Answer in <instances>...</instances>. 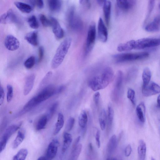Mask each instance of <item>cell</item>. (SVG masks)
<instances>
[{
    "mask_svg": "<svg viewBox=\"0 0 160 160\" xmlns=\"http://www.w3.org/2000/svg\"><path fill=\"white\" fill-rule=\"evenodd\" d=\"M114 74L110 67H106L100 75L92 76L89 79L88 86L94 91L104 89L113 80Z\"/></svg>",
    "mask_w": 160,
    "mask_h": 160,
    "instance_id": "1",
    "label": "cell"
},
{
    "mask_svg": "<svg viewBox=\"0 0 160 160\" xmlns=\"http://www.w3.org/2000/svg\"><path fill=\"white\" fill-rule=\"evenodd\" d=\"M106 160H119L118 159L113 157H111V158H108Z\"/></svg>",
    "mask_w": 160,
    "mask_h": 160,
    "instance_id": "59",
    "label": "cell"
},
{
    "mask_svg": "<svg viewBox=\"0 0 160 160\" xmlns=\"http://www.w3.org/2000/svg\"><path fill=\"white\" fill-rule=\"evenodd\" d=\"M59 142L58 140H53L49 144L45 156L48 160H52L56 156L58 148Z\"/></svg>",
    "mask_w": 160,
    "mask_h": 160,
    "instance_id": "11",
    "label": "cell"
},
{
    "mask_svg": "<svg viewBox=\"0 0 160 160\" xmlns=\"http://www.w3.org/2000/svg\"><path fill=\"white\" fill-rule=\"evenodd\" d=\"M28 154V151L26 149L20 150L14 156L12 160H26Z\"/></svg>",
    "mask_w": 160,
    "mask_h": 160,
    "instance_id": "35",
    "label": "cell"
},
{
    "mask_svg": "<svg viewBox=\"0 0 160 160\" xmlns=\"http://www.w3.org/2000/svg\"><path fill=\"white\" fill-rule=\"evenodd\" d=\"M100 96V93L99 92H96L94 95L93 101L96 106L99 105Z\"/></svg>",
    "mask_w": 160,
    "mask_h": 160,
    "instance_id": "49",
    "label": "cell"
},
{
    "mask_svg": "<svg viewBox=\"0 0 160 160\" xmlns=\"http://www.w3.org/2000/svg\"><path fill=\"white\" fill-rule=\"evenodd\" d=\"M146 149V146L145 142L143 140H140L138 148L139 160H145Z\"/></svg>",
    "mask_w": 160,
    "mask_h": 160,
    "instance_id": "27",
    "label": "cell"
},
{
    "mask_svg": "<svg viewBox=\"0 0 160 160\" xmlns=\"http://www.w3.org/2000/svg\"><path fill=\"white\" fill-rule=\"evenodd\" d=\"M132 147L130 145H128L126 148L125 150V155L127 157L129 156L132 153Z\"/></svg>",
    "mask_w": 160,
    "mask_h": 160,
    "instance_id": "52",
    "label": "cell"
},
{
    "mask_svg": "<svg viewBox=\"0 0 160 160\" xmlns=\"http://www.w3.org/2000/svg\"><path fill=\"white\" fill-rule=\"evenodd\" d=\"M52 75V73L51 72H49L47 73L44 77V78L41 81L40 84V87H42L46 84L50 80Z\"/></svg>",
    "mask_w": 160,
    "mask_h": 160,
    "instance_id": "46",
    "label": "cell"
},
{
    "mask_svg": "<svg viewBox=\"0 0 160 160\" xmlns=\"http://www.w3.org/2000/svg\"><path fill=\"white\" fill-rule=\"evenodd\" d=\"M127 97L131 101L133 106H135V92L132 89L130 88L128 89Z\"/></svg>",
    "mask_w": 160,
    "mask_h": 160,
    "instance_id": "42",
    "label": "cell"
},
{
    "mask_svg": "<svg viewBox=\"0 0 160 160\" xmlns=\"http://www.w3.org/2000/svg\"><path fill=\"white\" fill-rule=\"evenodd\" d=\"M155 1H150L148 3V11L144 23H145L149 19L152 12L155 7Z\"/></svg>",
    "mask_w": 160,
    "mask_h": 160,
    "instance_id": "40",
    "label": "cell"
},
{
    "mask_svg": "<svg viewBox=\"0 0 160 160\" xmlns=\"http://www.w3.org/2000/svg\"><path fill=\"white\" fill-rule=\"evenodd\" d=\"M38 32L34 31L27 33L25 37V39L29 44L37 46L39 44Z\"/></svg>",
    "mask_w": 160,
    "mask_h": 160,
    "instance_id": "20",
    "label": "cell"
},
{
    "mask_svg": "<svg viewBox=\"0 0 160 160\" xmlns=\"http://www.w3.org/2000/svg\"><path fill=\"white\" fill-rule=\"evenodd\" d=\"M28 24L31 28L37 29L39 26V23L36 16L33 15L29 17L27 20Z\"/></svg>",
    "mask_w": 160,
    "mask_h": 160,
    "instance_id": "37",
    "label": "cell"
},
{
    "mask_svg": "<svg viewBox=\"0 0 160 160\" xmlns=\"http://www.w3.org/2000/svg\"><path fill=\"white\" fill-rule=\"evenodd\" d=\"M151 160H156L153 157H152L151 158Z\"/></svg>",
    "mask_w": 160,
    "mask_h": 160,
    "instance_id": "60",
    "label": "cell"
},
{
    "mask_svg": "<svg viewBox=\"0 0 160 160\" xmlns=\"http://www.w3.org/2000/svg\"><path fill=\"white\" fill-rule=\"evenodd\" d=\"M114 117V111L111 104H109L108 106V114L107 115V121L108 127L109 130L113 122Z\"/></svg>",
    "mask_w": 160,
    "mask_h": 160,
    "instance_id": "34",
    "label": "cell"
},
{
    "mask_svg": "<svg viewBox=\"0 0 160 160\" xmlns=\"http://www.w3.org/2000/svg\"><path fill=\"white\" fill-rule=\"evenodd\" d=\"M117 144L116 136L114 135L110 138L107 146V151L109 155L114 152L116 149Z\"/></svg>",
    "mask_w": 160,
    "mask_h": 160,
    "instance_id": "25",
    "label": "cell"
},
{
    "mask_svg": "<svg viewBox=\"0 0 160 160\" xmlns=\"http://www.w3.org/2000/svg\"><path fill=\"white\" fill-rule=\"evenodd\" d=\"M105 1H97V2L100 6L103 7Z\"/></svg>",
    "mask_w": 160,
    "mask_h": 160,
    "instance_id": "56",
    "label": "cell"
},
{
    "mask_svg": "<svg viewBox=\"0 0 160 160\" xmlns=\"http://www.w3.org/2000/svg\"><path fill=\"white\" fill-rule=\"evenodd\" d=\"M149 54L147 52L138 53H123L117 54L113 56L116 62L122 63L142 60L149 56Z\"/></svg>",
    "mask_w": 160,
    "mask_h": 160,
    "instance_id": "4",
    "label": "cell"
},
{
    "mask_svg": "<svg viewBox=\"0 0 160 160\" xmlns=\"http://www.w3.org/2000/svg\"><path fill=\"white\" fill-rule=\"evenodd\" d=\"M117 7L122 11L127 12L132 10L134 7L136 2L134 1H116Z\"/></svg>",
    "mask_w": 160,
    "mask_h": 160,
    "instance_id": "16",
    "label": "cell"
},
{
    "mask_svg": "<svg viewBox=\"0 0 160 160\" xmlns=\"http://www.w3.org/2000/svg\"><path fill=\"white\" fill-rule=\"evenodd\" d=\"M67 20L70 28L75 31H80L82 30L83 26V22L77 14L75 7L72 6L68 11Z\"/></svg>",
    "mask_w": 160,
    "mask_h": 160,
    "instance_id": "3",
    "label": "cell"
},
{
    "mask_svg": "<svg viewBox=\"0 0 160 160\" xmlns=\"http://www.w3.org/2000/svg\"><path fill=\"white\" fill-rule=\"evenodd\" d=\"M142 93L145 97H149L160 93V86L153 82L145 86H142Z\"/></svg>",
    "mask_w": 160,
    "mask_h": 160,
    "instance_id": "9",
    "label": "cell"
},
{
    "mask_svg": "<svg viewBox=\"0 0 160 160\" xmlns=\"http://www.w3.org/2000/svg\"><path fill=\"white\" fill-rule=\"evenodd\" d=\"M160 45V39L144 38L135 40L134 49L142 50Z\"/></svg>",
    "mask_w": 160,
    "mask_h": 160,
    "instance_id": "6",
    "label": "cell"
},
{
    "mask_svg": "<svg viewBox=\"0 0 160 160\" xmlns=\"http://www.w3.org/2000/svg\"><path fill=\"white\" fill-rule=\"evenodd\" d=\"M82 148V145L80 144L74 148H72L69 160H77Z\"/></svg>",
    "mask_w": 160,
    "mask_h": 160,
    "instance_id": "30",
    "label": "cell"
},
{
    "mask_svg": "<svg viewBox=\"0 0 160 160\" xmlns=\"http://www.w3.org/2000/svg\"><path fill=\"white\" fill-rule=\"evenodd\" d=\"M111 9V2L110 1H106L103 6V10L105 21L108 26H109L110 24Z\"/></svg>",
    "mask_w": 160,
    "mask_h": 160,
    "instance_id": "19",
    "label": "cell"
},
{
    "mask_svg": "<svg viewBox=\"0 0 160 160\" xmlns=\"http://www.w3.org/2000/svg\"><path fill=\"white\" fill-rule=\"evenodd\" d=\"M66 86L64 85L61 86L56 88V94L61 93L66 90Z\"/></svg>",
    "mask_w": 160,
    "mask_h": 160,
    "instance_id": "53",
    "label": "cell"
},
{
    "mask_svg": "<svg viewBox=\"0 0 160 160\" xmlns=\"http://www.w3.org/2000/svg\"><path fill=\"white\" fill-rule=\"evenodd\" d=\"M4 45L8 50L14 51L18 49L20 43L19 40L15 37L12 35H9L5 38Z\"/></svg>",
    "mask_w": 160,
    "mask_h": 160,
    "instance_id": "12",
    "label": "cell"
},
{
    "mask_svg": "<svg viewBox=\"0 0 160 160\" xmlns=\"http://www.w3.org/2000/svg\"><path fill=\"white\" fill-rule=\"evenodd\" d=\"M7 100L8 102L9 103L11 101L13 98V88L11 85H8L7 86Z\"/></svg>",
    "mask_w": 160,
    "mask_h": 160,
    "instance_id": "43",
    "label": "cell"
},
{
    "mask_svg": "<svg viewBox=\"0 0 160 160\" xmlns=\"http://www.w3.org/2000/svg\"><path fill=\"white\" fill-rule=\"evenodd\" d=\"M14 4L16 7L23 13H29L32 10V7L31 6L26 3L16 1Z\"/></svg>",
    "mask_w": 160,
    "mask_h": 160,
    "instance_id": "28",
    "label": "cell"
},
{
    "mask_svg": "<svg viewBox=\"0 0 160 160\" xmlns=\"http://www.w3.org/2000/svg\"><path fill=\"white\" fill-rule=\"evenodd\" d=\"M48 121V118L46 115L41 117L38 120L37 124V130H39L44 129Z\"/></svg>",
    "mask_w": 160,
    "mask_h": 160,
    "instance_id": "36",
    "label": "cell"
},
{
    "mask_svg": "<svg viewBox=\"0 0 160 160\" xmlns=\"http://www.w3.org/2000/svg\"><path fill=\"white\" fill-rule=\"evenodd\" d=\"M50 9L53 12H58L62 7V1L60 0H49L48 1Z\"/></svg>",
    "mask_w": 160,
    "mask_h": 160,
    "instance_id": "23",
    "label": "cell"
},
{
    "mask_svg": "<svg viewBox=\"0 0 160 160\" xmlns=\"http://www.w3.org/2000/svg\"><path fill=\"white\" fill-rule=\"evenodd\" d=\"M88 155L91 158H93L94 155V147L91 143H90L88 145Z\"/></svg>",
    "mask_w": 160,
    "mask_h": 160,
    "instance_id": "48",
    "label": "cell"
},
{
    "mask_svg": "<svg viewBox=\"0 0 160 160\" xmlns=\"http://www.w3.org/2000/svg\"><path fill=\"white\" fill-rule=\"evenodd\" d=\"M56 88L52 85L47 86L43 89L37 96L34 97L38 105L56 95Z\"/></svg>",
    "mask_w": 160,
    "mask_h": 160,
    "instance_id": "8",
    "label": "cell"
},
{
    "mask_svg": "<svg viewBox=\"0 0 160 160\" xmlns=\"http://www.w3.org/2000/svg\"><path fill=\"white\" fill-rule=\"evenodd\" d=\"M72 39L67 38L64 40L56 52L51 63L53 69H56L60 66L64 60L72 43Z\"/></svg>",
    "mask_w": 160,
    "mask_h": 160,
    "instance_id": "2",
    "label": "cell"
},
{
    "mask_svg": "<svg viewBox=\"0 0 160 160\" xmlns=\"http://www.w3.org/2000/svg\"><path fill=\"white\" fill-rule=\"evenodd\" d=\"M35 63V58L34 56L28 58L24 63V66L27 69H31L34 66Z\"/></svg>",
    "mask_w": 160,
    "mask_h": 160,
    "instance_id": "39",
    "label": "cell"
},
{
    "mask_svg": "<svg viewBox=\"0 0 160 160\" xmlns=\"http://www.w3.org/2000/svg\"><path fill=\"white\" fill-rule=\"evenodd\" d=\"M37 160H48L45 156H42L39 157Z\"/></svg>",
    "mask_w": 160,
    "mask_h": 160,
    "instance_id": "58",
    "label": "cell"
},
{
    "mask_svg": "<svg viewBox=\"0 0 160 160\" xmlns=\"http://www.w3.org/2000/svg\"><path fill=\"white\" fill-rule=\"evenodd\" d=\"M145 107L143 102L138 105L136 108V113L140 121L142 123L145 122Z\"/></svg>",
    "mask_w": 160,
    "mask_h": 160,
    "instance_id": "24",
    "label": "cell"
},
{
    "mask_svg": "<svg viewBox=\"0 0 160 160\" xmlns=\"http://www.w3.org/2000/svg\"><path fill=\"white\" fill-rule=\"evenodd\" d=\"M159 9H160V4H159Z\"/></svg>",
    "mask_w": 160,
    "mask_h": 160,
    "instance_id": "61",
    "label": "cell"
},
{
    "mask_svg": "<svg viewBox=\"0 0 160 160\" xmlns=\"http://www.w3.org/2000/svg\"><path fill=\"white\" fill-rule=\"evenodd\" d=\"M96 38V23L94 22H92L89 27L87 34L85 48V56L89 54L92 50L95 43Z\"/></svg>",
    "mask_w": 160,
    "mask_h": 160,
    "instance_id": "5",
    "label": "cell"
},
{
    "mask_svg": "<svg viewBox=\"0 0 160 160\" xmlns=\"http://www.w3.org/2000/svg\"><path fill=\"white\" fill-rule=\"evenodd\" d=\"M33 6H37L39 9H42L44 7V3L42 0H37V1H29Z\"/></svg>",
    "mask_w": 160,
    "mask_h": 160,
    "instance_id": "45",
    "label": "cell"
},
{
    "mask_svg": "<svg viewBox=\"0 0 160 160\" xmlns=\"http://www.w3.org/2000/svg\"><path fill=\"white\" fill-rule=\"evenodd\" d=\"M63 138V144L62 149L63 153L66 152L72 141V135L66 132L64 133Z\"/></svg>",
    "mask_w": 160,
    "mask_h": 160,
    "instance_id": "22",
    "label": "cell"
},
{
    "mask_svg": "<svg viewBox=\"0 0 160 160\" xmlns=\"http://www.w3.org/2000/svg\"><path fill=\"white\" fill-rule=\"evenodd\" d=\"M135 40H131L123 43L121 44L117 47V50L120 52H127L134 49Z\"/></svg>",
    "mask_w": 160,
    "mask_h": 160,
    "instance_id": "21",
    "label": "cell"
},
{
    "mask_svg": "<svg viewBox=\"0 0 160 160\" xmlns=\"http://www.w3.org/2000/svg\"><path fill=\"white\" fill-rule=\"evenodd\" d=\"M22 123L13 124L8 127L3 135L0 142V152L1 153L5 149L8 141L13 134L21 127Z\"/></svg>",
    "mask_w": 160,
    "mask_h": 160,
    "instance_id": "7",
    "label": "cell"
},
{
    "mask_svg": "<svg viewBox=\"0 0 160 160\" xmlns=\"http://www.w3.org/2000/svg\"><path fill=\"white\" fill-rule=\"evenodd\" d=\"M25 137V130L21 129L18 133L16 137L13 142L12 147L15 149L22 143Z\"/></svg>",
    "mask_w": 160,
    "mask_h": 160,
    "instance_id": "26",
    "label": "cell"
},
{
    "mask_svg": "<svg viewBox=\"0 0 160 160\" xmlns=\"http://www.w3.org/2000/svg\"><path fill=\"white\" fill-rule=\"evenodd\" d=\"M157 106L158 107L160 108V94L157 98Z\"/></svg>",
    "mask_w": 160,
    "mask_h": 160,
    "instance_id": "57",
    "label": "cell"
},
{
    "mask_svg": "<svg viewBox=\"0 0 160 160\" xmlns=\"http://www.w3.org/2000/svg\"><path fill=\"white\" fill-rule=\"evenodd\" d=\"M75 123V119L73 117H71L68 119L66 125V129L70 132L72 129Z\"/></svg>",
    "mask_w": 160,
    "mask_h": 160,
    "instance_id": "44",
    "label": "cell"
},
{
    "mask_svg": "<svg viewBox=\"0 0 160 160\" xmlns=\"http://www.w3.org/2000/svg\"><path fill=\"white\" fill-rule=\"evenodd\" d=\"M152 74L149 68H145L142 74V79L143 80V85L142 86H145L149 84L151 78Z\"/></svg>",
    "mask_w": 160,
    "mask_h": 160,
    "instance_id": "31",
    "label": "cell"
},
{
    "mask_svg": "<svg viewBox=\"0 0 160 160\" xmlns=\"http://www.w3.org/2000/svg\"><path fill=\"white\" fill-rule=\"evenodd\" d=\"M4 92L3 88L1 86L0 88V104L1 105L3 104L4 98Z\"/></svg>",
    "mask_w": 160,
    "mask_h": 160,
    "instance_id": "51",
    "label": "cell"
},
{
    "mask_svg": "<svg viewBox=\"0 0 160 160\" xmlns=\"http://www.w3.org/2000/svg\"><path fill=\"white\" fill-rule=\"evenodd\" d=\"M58 106V103L57 102L53 104L49 109L46 115L49 121L54 115L56 111Z\"/></svg>",
    "mask_w": 160,
    "mask_h": 160,
    "instance_id": "38",
    "label": "cell"
},
{
    "mask_svg": "<svg viewBox=\"0 0 160 160\" xmlns=\"http://www.w3.org/2000/svg\"><path fill=\"white\" fill-rule=\"evenodd\" d=\"M17 17L12 9H10L0 17V23L2 24L17 23Z\"/></svg>",
    "mask_w": 160,
    "mask_h": 160,
    "instance_id": "10",
    "label": "cell"
},
{
    "mask_svg": "<svg viewBox=\"0 0 160 160\" xmlns=\"http://www.w3.org/2000/svg\"><path fill=\"white\" fill-rule=\"evenodd\" d=\"M78 120L80 127L82 129H85L87 126L88 121L87 115L85 110L81 111L79 116Z\"/></svg>",
    "mask_w": 160,
    "mask_h": 160,
    "instance_id": "32",
    "label": "cell"
},
{
    "mask_svg": "<svg viewBox=\"0 0 160 160\" xmlns=\"http://www.w3.org/2000/svg\"><path fill=\"white\" fill-rule=\"evenodd\" d=\"M40 21L42 25L45 27H48L51 26V22L46 16L43 14H41L39 16Z\"/></svg>",
    "mask_w": 160,
    "mask_h": 160,
    "instance_id": "41",
    "label": "cell"
},
{
    "mask_svg": "<svg viewBox=\"0 0 160 160\" xmlns=\"http://www.w3.org/2000/svg\"><path fill=\"white\" fill-rule=\"evenodd\" d=\"M81 139L80 136H79L75 140L73 144L72 148H74L77 146L79 144V142Z\"/></svg>",
    "mask_w": 160,
    "mask_h": 160,
    "instance_id": "55",
    "label": "cell"
},
{
    "mask_svg": "<svg viewBox=\"0 0 160 160\" xmlns=\"http://www.w3.org/2000/svg\"><path fill=\"white\" fill-rule=\"evenodd\" d=\"M98 37L99 40L103 43H105L108 39V32L107 28L102 18H100L98 26Z\"/></svg>",
    "mask_w": 160,
    "mask_h": 160,
    "instance_id": "13",
    "label": "cell"
},
{
    "mask_svg": "<svg viewBox=\"0 0 160 160\" xmlns=\"http://www.w3.org/2000/svg\"><path fill=\"white\" fill-rule=\"evenodd\" d=\"M148 32H156L160 30V15L156 17L153 21L145 27Z\"/></svg>",
    "mask_w": 160,
    "mask_h": 160,
    "instance_id": "18",
    "label": "cell"
},
{
    "mask_svg": "<svg viewBox=\"0 0 160 160\" xmlns=\"http://www.w3.org/2000/svg\"><path fill=\"white\" fill-rule=\"evenodd\" d=\"M50 20L51 22L53 32L56 37L58 39H61L64 37V31L60 23L54 17H51Z\"/></svg>",
    "mask_w": 160,
    "mask_h": 160,
    "instance_id": "14",
    "label": "cell"
},
{
    "mask_svg": "<svg viewBox=\"0 0 160 160\" xmlns=\"http://www.w3.org/2000/svg\"><path fill=\"white\" fill-rule=\"evenodd\" d=\"M99 120L101 129L104 131L106 129L107 121V115L105 110L103 109L100 112Z\"/></svg>",
    "mask_w": 160,
    "mask_h": 160,
    "instance_id": "33",
    "label": "cell"
},
{
    "mask_svg": "<svg viewBox=\"0 0 160 160\" xmlns=\"http://www.w3.org/2000/svg\"><path fill=\"white\" fill-rule=\"evenodd\" d=\"M80 3L84 6H85L88 8H89L91 7V3L90 1H80Z\"/></svg>",
    "mask_w": 160,
    "mask_h": 160,
    "instance_id": "54",
    "label": "cell"
},
{
    "mask_svg": "<svg viewBox=\"0 0 160 160\" xmlns=\"http://www.w3.org/2000/svg\"><path fill=\"white\" fill-rule=\"evenodd\" d=\"M96 145L98 148L100 147L101 143L100 141V132L99 130H97L96 134Z\"/></svg>",
    "mask_w": 160,
    "mask_h": 160,
    "instance_id": "50",
    "label": "cell"
},
{
    "mask_svg": "<svg viewBox=\"0 0 160 160\" xmlns=\"http://www.w3.org/2000/svg\"><path fill=\"white\" fill-rule=\"evenodd\" d=\"M123 74L122 71H118L113 92L114 99L117 100L119 97L123 81Z\"/></svg>",
    "mask_w": 160,
    "mask_h": 160,
    "instance_id": "15",
    "label": "cell"
},
{
    "mask_svg": "<svg viewBox=\"0 0 160 160\" xmlns=\"http://www.w3.org/2000/svg\"><path fill=\"white\" fill-rule=\"evenodd\" d=\"M35 76L34 74L28 75L26 78L23 89V94L26 96L31 91L34 85Z\"/></svg>",
    "mask_w": 160,
    "mask_h": 160,
    "instance_id": "17",
    "label": "cell"
},
{
    "mask_svg": "<svg viewBox=\"0 0 160 160\" xmlns=\"http://www.w3.org/2000/svg\"><path fill=\"white\" fill-rule=\"evenodd\" d=\"M64 118L63 114L60 113L58 114L57 121L56 124V127L54 134L56 135L60 132L64 124Z\"/></svg>",
    "mask_w": 160,
    "mask_h": 160,
    "instance_id": "29",
    "label": "cell"
},
{
    "mask_svg": "<svg viewBox=\"0 0 160 160\" xmlns=\"http://www.w3.org/2000/svg\"><path fill=\"white\" fill-rule=\"evenodd\" d=\"M44 53L45 50L43 47L40 46L39 49V62H40L42 61L44 57Z\"/></svg>",
    "mask_w": 160,
    "mask_h": 160,
    "instance_id": "47",
    "label": "cell"
}]
</instances>
